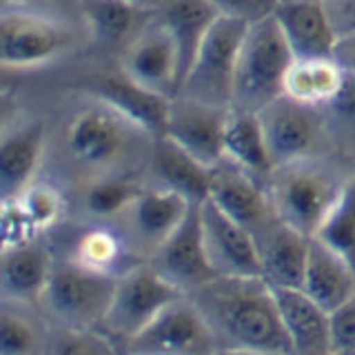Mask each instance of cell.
I'll use <instances>...</instances> for the list:
<instances>
[{
  "label": "cell",
  "mask_w": 355,
  "mask_h": 355,
  "mask_svg": "<svg viewBox=\"0 0 355 355\" xmlns=\"http://www.w3.org/2000/svg\"><path fill=\"white\" fill-rule=\"evenodd\" d=\"M273 18L295 60L333 58L338 33L322 0H280Z\"/></svg>",
  "instance_id": "cell-18"
},
{
  "label": "cell",
  "mask_w": 355,
  "mask_h": 355,
  "mask_svg": "<svg viewBox=\"0 0 355 355\" xmlns=\"http://www.w3.org/2000/svg\"><path fill=\"white\" fill-rule=\"evenodd\" d=\"M44 155V125L40 120L20 122L3 133L0 142V193L14 200L38 180V166Z\"/></svg>",
  "instance_id": "cell-21"
},
{
  "label": "cell",
  "mask_w": 355,
  "mask_h": 355,
  "mask_svg": "<svg viewBox=\"0 0 355 355\" xmlns=\"http://www.w3.org/2000/svg\"><path fill=\"white\" fill-rule=\"evenodd\" d=\"M89 100L92 105L78 111L69 122L67 153L80 169L96 178L114 171L116 162L129 151L133 138L144 131L109 105L94 98Z\"/></svg>",
  "instance_id": "cell-6"
},
{
  "label": "cell",
  "mask_w": 355,
  "mask_h": 355,
  "mask_svg": "<svg viewBox=\"0 0 355 355\" xmlns=\"http://www.w3.org/2000/svg\"><path fill=\"white\" fill-rule=\"evenodd\" d=\"M153 14L175 44L184 83L200 51V44L205 42L207 33L216 25L220 14L207 0H160V5L153 9Z\"/></svg>",
  "instance_id": "cell-22"
},
{
  "label": "cell",
  "mask_w": 355,
  "mask_h": 355,
  "mask_svg": "<svg viewBox=\"0 0 355 355\" xmlns=\"http://www.w3.org/2000/svg\"><path fill=\"white\" fill-rule=\"evenodd\" d=\"M60 22L25 7H5L0 18V60L5 69H31L55 60L67 47Z\"/></svg>",
  "instance_id": "cell-9"
},
{
  "label": "cell",
  "mask_w": 355,
  "mask_h": 355,
  "mask_svg": "<svg viewBox=\"0 0 355 355\" xmlns=\"http://www.w3.org/2000/svg\"><path fill=\"white\" fill-rule=\"evenodd\" d=\"M83 11L96 40L105 44L125 42V47L151 22L144 18L153 14L125 0H83Z\"/></svg>",
  "instance_id": "cell-28"
},
{
  "label": "cell",
  "mask_w": 355,
  "mask_h": 355,
  "mask_svg": "<svg viewBox=\"0 0 355 355\" xmlns=\"http://www.w3.org/2000/svg\"><path fill=\"white\" fill-rule=\"evenodd\" d=\"M127 253V240L109 227H94L78 238L71 262L96 273L120 275L116 269Z\"/></svg>",
  "instance_id": "cell-31"
},
{
  "label": "cell",
  "mask_w": 355,
  "mask_h": 355,
  "mask_svg": "<svg viewBox=\"0 0 355 355\" xmlns=\"http://www.w3.org/2000/svg\"><path fill=\"white\" fill-rule=\"evenodd\" d=\"M225 162H231L266 187L275 171L258 114L251 111H229L225 131Z\"/></svg>",
  "instance_id": "cell-25"
},
{
  "label": "cell",
  "mask_w": 355,
  "mask_h": 355,
  "mask_svg": "<svg viewBox=\"0 0 355 355\" xmlns=\"http://www.w3.org/2000/svg\"><path fill=\"white\" fill-rule=\"evenodd\" d=\"M347 76L333 58L293 60L284 78V96L300 105L322 109L333 105Z\"/></svg>",
  "instance_id": "cell-27"
},
{
  "label": "cell",
  "mask_w": 355,
  "mask_h": 355,
  "mask_svg": "<svg viewBox=\"0 0 355 355\" xmlns=\"http://www.w3.org/2000/svg\"><path fill=\"white\" fill-rule=\"evenodd\" d=\"M338 355H355V351H349V353H338Z\"/></svg>",
  "instance_id": "cell-42"
},
{
  "label": "cell",
  "mask_w": 355,
  "mask_h": 355,
  "mask_svg": "<svg viewBox=\"0 0 355 355\" xmlns=\"http://www.w3.org/2000/svg\"><path fill=\"white\" fill-rule=\"evenodd\" d=\"M147 262L182 295L193 293L196 288L214 280L216 273L209 262V253L205 247L200 205L189 211L187 220L171 233V238Z\"/></svg>",
  "instance_id": "cell-13"
},
{
  "label": "cell",
  "mask_w": 355,
  "mask_h": 355,
  "mask_svg": "<svg viewBox=\"0 0 355 355\" xmlns=\"http://www.w3.org/2000/svg\"><path fill=\"white\" fill-rule=\"evenodd\" d=\"M120 71L142 89L169 100L180 94V58L171 36L158 20H151L125 47Z\"/></svg>",
  "instance_id": "cell-10"
},
{
  "label": "cell",
  "mask_w": 355,
  "mask_h": 355,
  "mask_svg": "<svg viewBox=\"0 0 355 355\" xmlns=\"http://www.w3.org/2000/svg\"><path fill=\"white\" fill-rule=\"evenodd\" d=\"M293 355H333L331 313L302 288H273Z\"/></svg>",
  "instance_id": "cell-20"
},
{
  "label": "cell",
  "mask_w": 355,
  "mask_h": 355,
  "mask_svg": "<svg viewBox=\"0 0 355 355\" xmlns=\"http://www.w3.org/2000/svg\"><path fill=\"white\" fill-rule=\"evenodd\" d=\"M333 60L338 62V67L344 71V76L355 78V33L338 38L336 51H333Z\"/></svg>",
  "instance_id": "cell-39"
},
{
  "label": "cell",
  "mask_w": 355,
  "mask_h": 355,
  "mask_svg": "<svg viewBox=\"0 0 355 355\" xmlns=\"http://www.w3.org/2000/svg\"><path fill=\"white\" fill-rule=\"evenodd\" d=\"M260 251L262 277L273 288H302L311 238L291 229L275 214L253 233Z\"/></svg>",
  "instance_id": "cell-17"
},
{
  "label": "cell",
  "mask_w": 355,
  "mask_h": 355,
  "mask_svg": "<svg viewBox=\"0 0 355 355\" xmlns=\"http://www.w3.org/2000/svg\"><path fill=\"white\" fill-rule=\"evenodd\" d=\"M196 205L164 187H144L138 200L122 216L127 244L147 253V260L171 238Z\"/></svg>",
  "instance_id": "cell-15"
},
{
  "label": "cell",
  "mask_w": 355,
  "mask_h": 355,
  "mask_svg": "<svg viewBox=\"0 0 355 355\" xmlns=\"http://www.w3.org/2000/svg\"><path fill=\"white\" fill-rule=\"evenodd\" d=\"M347 180L327 164L300 160L277 166L266 182V193L273 214L284 225L313 238L340 200Z\"/></svg>",
  "instance_id": "cell-2"
},
{
  "label": "cell",
  "mask_w": 355,
  "mask_h": 355,
  "mask_svg": "<svg viewBox=\"0 0 355 355\" xmlns=\"http://www.w3.org/2000/svg\"><path fill=\"white\" fill-rule=\"evenodd\" d=\"M83 92H87L89 98L116 109L147 136L160 138L164 133L171 100L142 89L122 71L94 78V80L83 85Z\"/></svg>",
  "instance_id": "cell-16"
},
{
  "label": "cell",
  "mask_w": 355,
  "mask_h": 355,
  "mask_svg": "<svg viewBox=\"0 0 355 355\" xmlns=\"http://www.w3.org/2000/svg\"><path fill=\"white\" fill-rule=\"evenodd\" d=\"M302 291L324 311L333 313L355 297V273L342 258L311 238Z\"/></svg>",
  "instance_id": "cell-26"
},
{
  "label": "cell",
  "mask_w": 355,
  "mask_h": 355,
  "mask_svg": "<svg viewBox=\"0 0 355 355\" xmlns=\"http://www.w3.org/2000/svg\"><path fill=\"white\" fill-rule=\"evenodd\" d=\"M14 200L20 205V209L25 211L27 220L38 233L49 231L51 227L58 225V220L62 218L64 207H67V200L60 189L44 180H33L25 191L16 196Z\"/></svg>",
  "instance_id": "cell-32"
},
{
  "label": "cell",
  "mask_w": 355,
  "mask_h": 355,
  "mask_svg": "<svg viewBox=\"0 0 355 355\" xmlns=\"http://www.w3.org/2000/svg\"><path fill=\"white\" fill-rule=\"evenodd\" d=\"M38 231L31 227L25 211L20 209L16 200H3V249L20 247V244L33 242Z\"/></svg>",
  "instance_id": "cell-36"
},
{
  "label": "cell",
  "mask_w": 355,
  "mask_h": 355,
  "mask_svg": "<svg viewBox=\"0 0 355 355\" xmlns=\"http://www.w3.org/2000/svg\"><path fill=\"white\" fill-rule=\"evenodd\" d=\"M331 349L333 355L355 351V297L331 313Z\"/></svg>",
  "instance_id": "cell-37"
},
{
  "label": "cell",
  "mask_w": 355,
  "mask_h": 355,
  "mask_svg": "<svg viewBox=\"0 0 355 355\" xmlns=\"http://www.w3.org/2000/svg\"><path fill=\"white\" fill-rule=\"evenodd\" d=\"M338 38L355 33V0H322Z\"/></svg>",
  "instance_id": "cell-38"
},
{
  "label": "cell",
  "mask_w": 355,
  "mask_h": 355,
  "mask_svg": "<svg viewBox=\"0 0 355 355\" xmlns=\"http://www.w3.org/2000/svg\"><path fill=\"white\" fill-rule=\"evenodd\" d=\"M220 16L242 20L244 25H253L275 14L280 0H207Z\"/></svg>",
  "instance_id": "cell-35"
},
{
  "label": "cell",
  "mask_w": 355,
  "mask_h": 355,
  "mask_svg": "<svg viewBox=\"0 0 355 355\" xmlns=\"http://www.w3.org/2000/svg\"><path fill=\"white\" fill-rule=\"evenodd\" d=\"M247 29L249 25H244L242 20L220 16L207 33L205 42L200 44V51L178 96L231 111L238 55Z\"/></svg>",
  "instance_id": "cell-5"
},
{
  "label": "cell",
  "mask_w": 355,
  "mask_h": 355,
  "mask_svg": "<svg viewBox=\"0 0 355 355\" xmlns=\"http://www.w3.org/2000/svg\"><path fill=\"white\" fill-rule=\"evenodd\" d=\"M151 173L155 184L184 196L189 202L202 205L205 200H209L214 169L198 162L193 155H189L164 136L155 138L151 151Z\"/></svg>",
  "instance_id": "cell-24"
},
{
  "label": "cell",
  "mask_w": 355,
  "mask_h": 355,
  "mask_svg": "<svg viewBox=\"0 0 355 355\" xmlns=\"http://www.w3.org/2000/svg\"><path fill=\"white\" fill-rule=\"evenodd\" d=\"M42 340L36 324L18 309H3L0 315V355H38Z\"/></svg>",
  "instance_id": "cell-34"
},
{
  "label": "cell",
  "mask_w": 355,
  "mask_h": 355,
  "mask_svg": "<svg viewBox=\"0 0 355 355\" xmlns=\"http://www.w3.org/2000/svg\"><path fill=\"white\" fill-rule=\"evenodd\" d=\"M53 271V262L38 240L3 249L0 284L9 304H38Z\"/></svg>",
  "instance_id": "cell-23"
},
{
  "label": "cell",
  "mask_w": 355,
  "mask_h": 355,
  "mask_svg": "<svg viewBox=\"0 0 355 355\" xmlns=\"http://www.w3.org/2000/svg\"><path fill=\"white\" fill-rule=\"evenodd\" d=\"M125 351L127 355H211L218 347L193 300L182 295L162 309Z\"/></svg>",
  "instance_id": "cell-8"
},
{
  "label": "cell",
  "mask_w": 355,
  "mask_h": 355,
  "mask_svg": "<svg viewBox=\"0 0 355 355\" xmlns=\"http://www.w3.org/2000/svg\"><path fill=\"white\" fill-rule=\"evenodd\" d=\"M189 297L207 320L218 351L293 355L273 286L264 277L216 275Z\"/></svg>",
  "instance_id": "cell-1"
},
{
  "label": "cell",
  "mask_w": 355,
  "mask_h": 355,
  "mask_svg": "<svg viewBox=\"0 0 355 355\" xmlns=\"http://www.w3.org/2000/svg\"><path fill=\"white\" fill-rule=\"evenodd\" d=\"M142 191L144 184L131 173H103L96 175L83 191V209L96 220H122Z\"/></svg>",
  "instance_id": "cell-29"
},
{
  "label": "cell",
  "mask_w": 355,
  "mask_h": 355,
  "mask_svg": "<svg viewBox=\"0 0 355 355\" xmlns=\"http://www.w3.org/2000/svg\"><path fill=\"white\" fill-rule=\"evenodd\" d=\"M229 109H218L198 100L175 96L166 118L164 138L175 142L198 162L216 169L225 162V131Z\"/></svg>",
  "instance_id": "cell-12"
},
{
  "label": "cell",
  "mask_w": 355,
  "mask_h": 355,
  "mask_svg": "<svg viewBox=\"0 0 355 355\" xmlns=\"http://www.w3.org/2000/svg\"><path fill=\"white\" fill-rule=\"evenodd\" d=\"M293 60L273 16L249 25L238 55L231 109L258 114L284 96V78Z\"/></svg>",
  "instance_id": "cell-3"
},
{
  "label": "cell",
  "mask_w": 355,
  "mask_h": 355,
  "mask_svg": "<svg viewBox=\"0 0 355 355\" xmlns=\"http://www.w3.org/2000/svg\"><path fill=\"white\" fill-rule=\"evenodd\" d=\"M313 240L342 258L355 273V178L347 180L340 200L320 225Z\"/></svg>",
  "instance_id": "cell-30"
},
{
  "label": "cell",
  "mask_w": 355,
  "mask_h": 355,
  "mask_svg": "<svg viewBox=\"0 0 355 355\" xmlns=\"http://www.w3.org/2000/svg\"><path fill=\"white\" fill-rule=\"evenodd\" d=\"M178 297H182V293L149 262L129 266L118 275L114 300L100 329L127 349V344Z\"/></svg>",
  "instance_id": "cell-7"
},
{
  "label": "cell",
  "mask_w": 355,
  "mask_h": 355,
  "mask_svg": "<svg viewBox=\"0 0 355 355\" xmlns=\"http://www.w3.org/2000/svg\"><path fill=\"white\" fill-rule=\"evenodd\" d=\"M209 200L251 233L273 216L266 187L231 162H222L214 169Z\"/></svg>",
  "instance_id": "cell-19"
},
{
  "label": "cell",
  "mask_w": 355,
  "mask_h": 355,
  "mask_svg": "<svg viewBox=\"0 0 355 355\" xmlns=\"http://www.w3.org/2000/svg\"><path fill=\"white\" fill-rule=\"evenodd\" d=\"M49 355H127L103 329H55Z\"/></svg>",
  "instance_id": "cell-33"
},
{
  "label": "cell",
  "mask_w": 355,
  "mask_h": 355,
  "mask_svg": "<svg viewBox=\"0 0 355 355\" xmlns=\"http://www.w3.org/2000/svg\"><path fill=\"white\" fill-rule=\"evenodd\" d=\"M205 247L214 273L222 277H262L260 251L253 233L247 231L211 200L200 205Z\"/></svg>",
  "instance_id": "cell-14"
},
{
  "label": "cell",
  "mask_w": 355,
  "mask_h": 355,
  "mask_svg": "<svg viewBox=\"0 0 355 355\" xmlns=\"http://www.w3.org/2000/svg\"><path fill=\"white\" fill-rule=\"evenodd\" d=\"M258 118L275 169L300 160H311V153L315 151L322 138L320 109L280 96L258 111Z\"/></svg>",
  "instance_id": "cell-11"
},
{
  "label": "cell",
  "mask_w": 355,
  "mask_h": 355,
  "mask_svg": "<svg viewBox=\"0 0 355 355\" xmlns=\"http://www.w3.org/2000/svg\"><path fill=\"white\" fill-rule=\"evenodd\" d=\"M118 275L96 273L76 262L53 264L40 306L58 329H100L114 300Z\"/></svg>",
  "instance_id": "cell-4"
},
{
  "label": "cell",
  "mask_w": 355,
  "mask_h": 355,
  "mask_svg": "<svg viewBox=\"0 0 355 355\" xmlns=\"http://www.w3.org/2000/svg\"><path fill=\"white\" fill-rule=\"evenodd\" d=\"M125 3H131V5H136V7H142V9H147V11H153L155 7L160 5V0H125Z\"/></svg>",
  "instance_id": "cell-40"
},
{
  "label": "cell",
  "mask_w": 355,
  "mask_h": 355,
  "mask_svg": "<svg viewBox=\"0 0 355 355\" xmlns=\"http://www.w3.org/2000/svg\"><path fill=\"white\" fill-rule=\"evenodd\" d=\"M211 355H277V353H260V351H227V349H220Z\"/></svg>",
  "instance_id": "cell-41"
}]
</instances>
